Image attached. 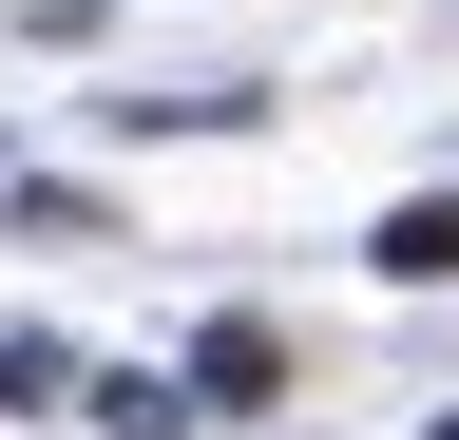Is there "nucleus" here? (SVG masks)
<instances>
[{"instance_id":"f257e3e1","label":"nucleus","mask_w":459,"mask_h":440,"mask_svg":"<svg viewBox=\"0 0 459 440\" xmlns=\"http://www.w3.org/2000/svg\"><path fill=\"white\" fill-rule=\"evenodd\" d=\"M383 268H402V288H459V192H421V211H402V230H383Z\"/></svg>"}]
</instances>
